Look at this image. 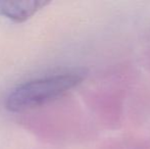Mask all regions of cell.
<instances>
[{
    "instance_id": "6da1fadb",
    "label": "cell",
    "mask_w": 150,
    "mask_h": 149,
    "mask_svg": "<svg viewBox=\"0 0 150 149\" xmlns=\"http://www.w3.org/2000/svg\"><path fill=\"white\" fill-rule=\"evenodd\" d=\"M86 76L85 68H76L27 81L8 93L4 105L11 112H25L44 105L80 85Z\"/></svg>"
},
{
    "instance_id": "7a4b0ae2",
    "label": "cell",
    "mask_w": 150,
    "mask_h": 149,
    "mask_svg": "<svg viewBox=\"0 0 150 149\" xmlns=\"http://www.w3.org/2000/svg\"><path fill=\"white\" fill-rule=\"evenodd\" d=\"M48 3L42 0H0V16L16 23H24Z\"/></svg>"
}]
</instances>
